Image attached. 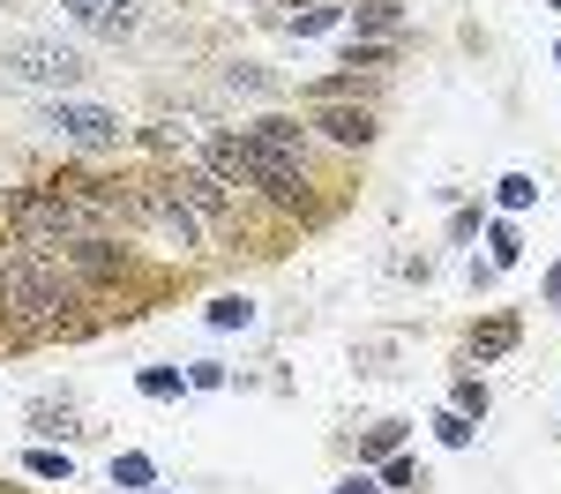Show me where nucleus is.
Returning a JSON list of instances; mask_svg holds the SVG:
<instances>
[{"mask_svg": "<svg viewBox=\"0 0 561 494\" xmlns=\"http://www.w3.org/2000/svg\"><path fill=\"white\" fill-rule=\"evenodd\" d=\"M76 308H83V285L68 277L60 248H38V240L0 248V322L15 337H53L76 322Z\"/></svg>", "mask_w": 561, "mask_h": 494, "instance_id": "1", "label": "nucleus"}, {"mask_svg": "<svg viewBox=\"0 0 561 494\" xmlns=\"http://www.w3.org/2000/svg\"><path fill=\"white\" fill-rule=\"evenodd\" d=\"M8 218L38 248H68V240H90V232H105V225L121 218V187L68 173V180H45V187H23L8 203Z\"/></svg>", "mask_w": 561, "mask_h": 494, "instance_id": "2", "label": "nucleus"}, {"mask_svg": "<svg viewBox=\"0 0 561 494\" xmlns=\"http://www.w3.org/2000/svg\"><path fill=\"white\" fill-rule=\"evenodd\" d=\"M0 68L23 76V83H38V90H76L90 76V53L83 45H60V38H15L0 53Z\"/></svg>", "mask_w": 561, "mask_h": 494, "instance_id": "3", "label": "nucleus"}, {"mask_svg": "<svg viewBox=\"0 0 561 494\" xmlns=\"http://www.w3.org/2000/svg\"><path fill=\"white\" fill-rule=\"evenodd\" d=\"M121 218H128V225H150V232H165L180 255H187V248H203V218L180 203L173 180H165V187H121Z\"/></svg>", "mask_w": 561, "mask_h": 494, "instance_id": "4", "label": "nucleus"}, {"mask_svg": "<svg viewBox=\"0 0 561 494\" xmlns=\"http://www.w3.org/2000/svg\"><path fill=\"white\" fill-rule=\"evenodd\" d=\"M45 128L68 135V142H83V150H113L121 142V113H105V105H83V97H53L45 105Z\"/></svg>", "mask_w": 561, "mask_h": 494, "instance_id": "5", "label": "nucleus"}, {"mask_svg": "<svg viewBox=\"0 0 561 494\" xmlns=\"http://www.w3.org/2000/svg\"><path fill=\"white\" fill-rule=\"evenodd\" d=\"M60 263H68L76 285H113V277L128 269V248L105 240V232H90V240H68V248H60Z\"/></svg>", "mask_w": 561, "mask_h": 494, "instance_id": "6", "label": "nucleus"}, {"mask_svg": "<svg viewBox=\"0 0 561 494\" xmlns=\"http://www.w3.org/2000/svg\"><path fill=\"white\" fill-rule=\"evenodd\" d=\"M60 15L90 31V38H135L142 31V8L135 0H60Z\"/></svg>", "mask_w": 561, "mask_h": 494, "instance_id": "7", "label": "nucleus"}, {"mask_svg": "<svg viewBox=\"0 0 561 494\" xmlns=\"http://www.w3.org/2000/svg\"><path fill=\"white\" fill-rule=\"evenodd\" d=\"M240 135H248V142H262L270 158H285V165H300V173H307V128H300V120H285V113H262L255 128H240Z\"/></svg>", "mask_w": 561, "mask_h": 494, "instance_id": "8", "label": "nucleus"}, {"mask_svg": "<svg viewBox=\"0 0 561 494\" xmlns=\"http://www.w3.org/2000/svg\"><path fill=\"white\" fill-rule=\"evenodd\" d=\"M314 128L330 142H345V150H367L375 142V113L367 105H314Z\"/></svg>", "mask_w": 561, "mask_h": 494, "instance_id": "9", "label": "nucleus"}, {"mask_svg": "<svg viewBox=\"0 0 561 494\" xmlns=\"http://www.w3.org/2000/svg\"><path fill=\"white\" fill-rule=\"evenodd\" d=\"M337 15H345V0H285V15H277V23H285L293 38H322Z\"/></svg>", "mask_w": 561, "mask_h": 494, "instance_id": "10", "label": "nucleus"}, {"mask_svg": "<svg viewBox=\"0 0 561 494\" xmlns=\"http://www.w3.org/2000/svg\"><path fill=\"white\" fill-rule=\"evenodd\" d=\"M352 15H359L367 38H397V31H404V8H397V0H367V8H352Z\"/></svg>", "mask_w": 561, "mask_h": 494, "instance_id": "11", "label": "nucleus"}, {"mask_svg": "<svg viewBox=\"0 0 561 494\" xmlns=\"http://www.w3.org/2000/svg\"><path fill=\"white\" fill-rule=\"evenodd\" d=\"M150 480H158V464H150V457H113V487L121 494H150Z\"/></svg>", "mask_w": 561, "mask_h": 494, "instance_id": "12", "label": "nucleus"}, {"mask_svg": "<svg viewBox=\"0 0 561 494\" xmlns=\"http://www.w3.org/2000/svg\"><path fill=\"white\" fill-rule=\"evenodd\" d=\"M225 90H248V97H277V76H270V68H255V60H232V68H225Z\"/></svg>", "mask_w": 561, "mask_h": 494, "instance_id": "13", "label": "nucleus"}, {"mask_svg": "<svg viewBox=\"0 0 561 494\" xmlns=\"http://www.w3.org/2000/svg\"><path fill=\"white\" fill-rule=\"evenodd\" d=\"M494 203H502V210H531V203H539V180L531 173H502L494 180Z\"/></svg>", "mask_w": 561, "mask_h": 494, "instance_id": "14", "label": "nucleus"}, {"mask_svg": "<svg viewBox=\"0 0 561 494\" xmlns=\"http://www.w3.org/2000/svg\"><path fill=\"white\" fill-rule=\"evenodd\" d=\"M510 345H517V322H510V314H494V322H486V330L472 337V353H479V359H502Z\"/></svg>", "mask_w": 561, "mask_h": 494, "instance_id": "15", "label": "nucleus"}, {"mask_svg": "<svg viewBox=\"0 0 561 494\" xmlns=\"http://www.w3.org/2000/svg\"><path fill=\"white\" fill-rule=\"evenodd\" d=\"M248 322H255V300H240V292L210 300V330H248Z\"/></svg>", "mask_w": 561, "mask_h": 494, "instance_id": "16", "label": "nucleus"}, {"mask_svg": "<svg viewBox=\"0 0 561 494\" xmlns=\"http://www.w3.org/2000/svg\"><path fill=\"white\" fill-rule=\"evenodd\" d=\"M434 435H442V449H472V420L449 404V412H434Z\"/></svg>", "mask_w": 561, "mask_h": 494, "instance_id": "17", "label": "nucleus"}, {"mask_svg": "<svg viewBox=\"0 0 561 494\" xmlns=\"http://www.w3.org/2000/svg\"><path fill=\"white\" fill-rule=\"evenodd\" d=\"M23 464H31V480H60V487H68V472H76V464H68V449H31Z\"/></svg>", "mask_w": 561, "mask_h": 494, "instance_id": "18", "label": "nucleus"}, {"mask_svg": "<svg viewBox=\"0 0 561 494\" xmlns=\"http://www.w3.org/2000/svg\"><path fill=\"white\" fill-rule=\"evenodd\" d=\"M180 390H187L180 367H142V398H180Z\"/></svg>", "mask_w": 561, "mask_h": 494, "instance_id": "19", "label": "nucleus"}, {"mask_svg": "<svg viewBox=\"0 0 561 494\" xmlns=\"http://www.w3.org/2000/svg\"><path fill=\"white\" fill-rule=\"evenodd\" d=\"M397 443H404V427H397V420H382V427H367L359 457H397Z\"/></svg>", "mask_w": 561, "mask_h": 494, "instance_id": "20", "label": "nucleus"}, {"mask_svg": "<svg viewBox=\"0 0 561 494\" xmlns=\"http://www.w3.org/2000/svg\"><path fill=\"white\" fill-rule=\"evenodd\" d=\"M457 412H465V420H486V382H479V375L457 382Z\"/></svg>", "mask_w": 561, "mask_h": 494, "instance_id": "21", "label": "nucleus"}, {"mask_svg": "<svg viewBox=\"0 0 561 494\" xmlns=\"http://www.w3.org/2000/svg\"><path fill=\"white\" fill-rule=\"evenodd\" d=\"M486 248H494V269H510L524 255V248H517V225H494V232H486Z\"/></svg>", "mask_w": 561, "mask_h": 494, "instance_id": "22", "label": "nucleus"}, {"mask_svg": "<svg viewBox=\"0 0 561 494\" xmlns=\"http://www.w3.org/2000/svg\"><path fill=\"white\" fill-rule=\"evenodd\" d=\"M38 427H45V435H83L76 412H53V404H38Z\"/></svg>", "mask_w": 561, "mask_h": 494, "instance_id": "23", "label": "nucleus"}, {"mask_svg": "<svg viewBox=\"0 0 561 494\" xmlns=\"http://www.w3.org/2000/svg\"><path fill=\"white\" fill-rule=\"evenodd\" d=\"M187 382H195V390H225V367H217V359H195Z\"/></svg>", "mask_w": 561, "mask_h": 494, "instance_id": "24", "label": "nucleus"}, {"mask_svg": "<svg viewBox=\"0 0 561 494\" xmlns=\"http://www.w3.org/2000/svg\"><path fill=\"white\" fill-rule=\"evenodd\" d=\"M337 494H375V480H367V472H359V480H345V487Z\"/></svg>", "mask_w": 561, "mask_h": 494, "instance_id": "25", "label": "nucleus"}, {"mask_svg": "<svg viewBox=\"0 0 561 494\" xmlns=\"http://www.w3.org/2000/svg\"><path fill=\"white\" fill-rule=\"evenodd\" d=\"M547 300H554V308H561V269H554V277H547Z\"/></svg>", "mask_w": 561, "mask_h": 494, "instance_id": "26", "label": "nucleus"}, {"mask_svg": "<svg viewBox=\"0 0 561 494\" xmlns=\"http://www.w3.org/2000/svg\"><path fill=\"white\" fill-rule=\"evenodd\" d=\"M0 8H8V0H0Z\"/></svg>", "mask_w": 561, "mask_h": 494, "instance_id": "27", "label": "nucleus"}, {"mask_svg": "<svg viewBox=\"0 0 561 494\" xmlns=\"http://www.w3.org/2000/svg\"><path fill=\"white\" fill-rule=\"evenodd\" d=\"M554 8H561V0H554Z\"/></svg>", "mask_w": 561, "mask_h": 494, "instance_id": "28", "label": "nucleus"}]
</instances>
